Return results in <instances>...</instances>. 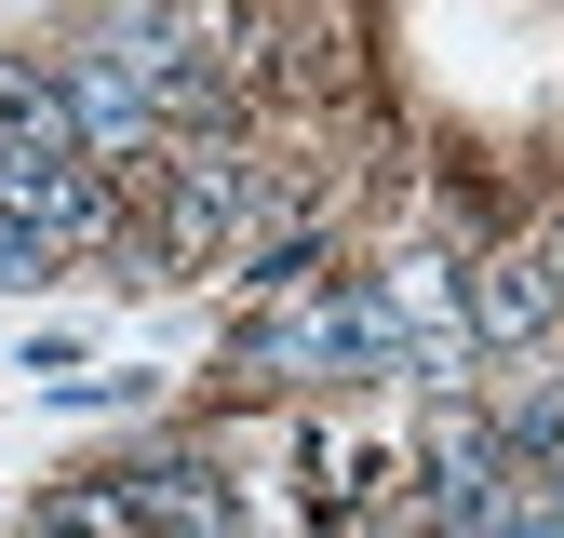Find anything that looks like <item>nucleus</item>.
Masks as SVG:
<instances>
[{"label": "nucleus", "instance_id": "obj_4", "mask_svg": "<svg viewBox=\"0 0 564 538\" xmlns=\"http://www.w3.org/2000/svg\"><path fill=\"white\" fill-rule=\"evenodd\" d=\"M41 269H54V243H41V229H14V216H0V283H41Z\"/></svg>", "mask_w": 564, "mask_h": 538}, {"label": "nucleus", "instance_id": "obj_1", "mask_svg": "<svg viewBox=\"0 0 564 538\" xmlns=\"http://www.w3.org/2000/svg\"><path fill=\"white\" fill-rule=\"evenodd\" d=\"M149 189H162V229H149V256H162V269L229 256V243L269 216V175L229 149V134H175V149L149 162Z\"/></svg>", "mask_w": 564, "mask_h": 538}, {"label": "nucleus", "instance_id": "obj_3", "mask_svg": "<svg viewBox=\"0 0 564 538\" xmlns=\"http://www.w3.org/2000/svg\"><path fill=\"white\" fill-rule=\"evenodd\" d=\"M564 310V256H484L470 269V336H538Z\"/></svg>", "mask_w": 564, "mask_h": 538}, {"label": "nucleus", "instance_id": "obj_2", "mask_svg": "<svg viewBox=\"0 0 564 538\" xmlns=\"http://www.w3.org/2000/svg\"><path fill=\"white\" fill-rule=\"evenodd\" d=\"M108 485L134 498V538H229V471L216 458H134Z\"/></svg>", "mask_w": 564, "mask_h": 538}]
</instances>
